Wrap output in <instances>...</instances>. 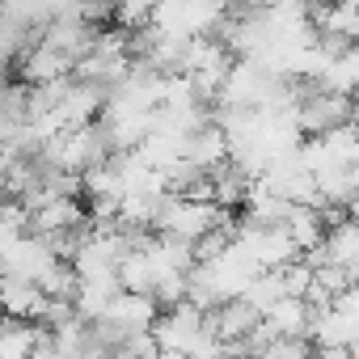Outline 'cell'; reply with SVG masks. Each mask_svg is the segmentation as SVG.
<instances>
[{"instance_id": "7a4b0ae2", "label": "cell", "mask_w": 359, "mask_h": 359, "mask_svg": "<svg viewBox=\"0 0 359 359\" xmlns=\"http://www.w3.org/2000/svg\"><path fill=\"white\" fill-rule=\"evenodd\" d=\"M296 123L309 140L334 135L342 127L355 123V97L346 93H330L321 85H300V106H296Z\"/></svg>"}, {"instance_id": "7c38bea8", "label": "cell", "mask_w": 359, "mask_h": 359, "mask_svg": "<svg viewBox=\"0 0 359 359\" xmlns=\"http://www.w3.org/2000/svg\"><path fill=\"white\" fill-rule=\"evenodd\" d=\"M313 359H355L351 346H313Z\"/></svg>"}, {"instance_id": "9c48e42d", "label": "cell", "mask_w": 359, "mask_h": 359, "mask_svg": "<svg viewBox=\"0 0 359 359\" xmlns=\"http://www.w3.org/2000/svg\"><path fill=\"white\" fill-rule=\"evenodd\" d=\"M313 304L309 300H283V304H275L271 313H266V321H271V330L279 334V338H309V330H313Z\"/></svg>"}, {"instance_id": "8992f818", "label": "cell", "mask_w": 359, "mask_h": 359, "mask_svg": "<svg viewBox=\"0 0 359 359\" xmlns=\"http://www.w3.org/2000/svg\"><path fill=\"white\" fill-rule=\"evenodd\" d=\"M283 229L292 233V241L300 245V254H313V250H321V245H325L330 220H325V212H321V208L292 203V212H287V224H283Z\"/></svg>"}, {"instance_id": "5b68a950", "label": "cell", "mask_w": 359, "mask_h": 359, "mask_svg": "<svg viewBox=\"0 0 359 359\" xmlns=\"http://www.w3.org/2000/svg\"><path fill=\"white\" fill-rule=\"evenodd\" d=\"M187 161L191 165H199L203 173H216V169H224V165H233V140L224 135V127H203L199 135H191V144H187Z\"/></svg>"}, {"instance_id": "ba28073f", "label": "cell", "mask_w": 359, "mask_h": 359, "mask_svg": "<svg viewBox=\"0 0 359 359\" xmlns=\"http://www.w3.org/2000/svg\"><path fill=\"white\" fill-rule=\"evenodd\" d=\"M43 338H47L43 325L5 317V330H0V359H34V351H39Z\"/></svg>"}, {"instance_id": "52a82bcc", "label": "cell", "mask_w": 359, "mask_h": 359, "mask_svg": "<svg viewBox=\"0 0 359 359\" xmlns=\"http://www.w3.org/2000/svg\"><path fill=\"white\" fill-rule=\"evenodd\" d=\"M47 309H51V300H47V292H43L39 283H26V279H5V313H9V317L43 325Z\"/></svg>"}, {"instance_id": "6da1fadb", "label": "cell", "mask_w": 359, "mask_h": 359, "mask_svg": "<svg viewBox=\"0 0 359 359\" xmlns=\"http://www.w3.org/2000/svg\"><path fill=\"white\" fill-rule=\"evenodd\" d=\"M224 224H233V212H224V208H216V203H208V199L165 195L161 216H156V237L199 245L203 237H212V233L224 229Z\"/></svg>"}, {"instance_id": "30bf717a", "label": "cell", "mask_w": 359, "mask_h": 359, "mask_svg": "<svg viewBox=\"0 0 359 359\" xmlns=\"http://www.w3.org/2000/svg\"><path fill=\"white\" fill-rule=\"evenodd\" d=\"M241 300H250V304H254V309L266 317L275 304H283V300H287V292H283V275H279V271H266V275H258V279H254V287H250Z\"/></svg>"}, {"instance_id": "3957f363", "label": "cell", "mask_w": 359, "mask_h": 359, "mask_svg": "<svg viewBox=\"0 0 359 359\" xmlns=\"http://www.w3.org/2000/svg\"><path fill=\"white\" fill-rule=\"evenodd\" d=\"M0 262H5V279H26V283H43L64 258L55 254V245L47 237H22V241H0Z\"/></svg>"}, {"instance_id": "8fae6325", "label": "cell", "mask_w": 359, "mask_h": 359, "mask_svg": "<svg viewBox=\"0 0 359 359\" xmlns=\"http://www.w3.org/2000/svg\"><path fill=\"white\" fill-rule=\"evenodd\" d=\"M254 359H313V342L309 338H279Z\"/></svg>"}, {"instance_id": "277c9868", "label": "cell", "mask_w": 359, "mask_h": 359, "mask_svg": "<svg viewBox=\"0 0 359 359\" xmlns=\"http://www.w3.org/2000/svg\"><path fill=\"white\" fill-rule=\"evenodd\" d=\"M208 321H212V334L220 338V342H229V346H241L266 317L250 304V300H229V304H220L216 313H208Z\"/></svg>"}]
</instances>
